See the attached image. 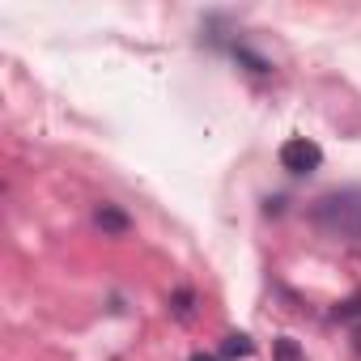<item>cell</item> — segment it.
Masks as SVG:
<instances>
[{
  "label": "cell",
  "instance_id": "8992f818",
  "mask_svg": "<svg viewBox=\"0 0 361 361\" xmlns=\"http://www.w3.org/2000/svg\"><path fill=\"white\" fill-rule=\"evenodd\" d=\"M174 314L178 319H192V289H178L174 293Z\"/></svg>",
  "mask_w": 361,
  "mask_h": 361
},
{
  "label": "cell",
  "instance_id": "277c9868",
  "mask_svg": "<svg viewBox=\"0 0 361 361\" xmlns=\"http://www.w3.org/2000/svg\"><path fill=\"white\" fill-rule=\"evenodd\" d=\"M272 361H306V353L298 348V340H289V336H281V340L272 344Z\"/></svg>",
  "mask_w": 361,
  "mask_h": 361
},
{
  "label": "cell",
  "instance_id": "5b68a950",
  "mask_svg": "<svg viewBox=\"0 0 361 361\" xmlns=\"http://www.w3.org/2000/svg\"><path fill=\"white\" fill-rule=\"evenodd\" d=\"M251 353H255L251 336H230V340H226V348H221V357H226V361H234V357H251Z\"/></svg>",
  "mask_w": 361,
  "mask_h": 361
},
{
  "label": "cell",
  "instance_id": "ba28073f",
  "mask_svg": "<svg viewBox=\"0 0 361 361\" xmlns=\"http://www.w3.org/2000/svg\"><path fill=\"white\" fill-rule=\"evenodd\" d=\"M192 361H221V357H213V353H192Z\"/></svg>",
  "mask_w": 361,
  "mask_h": 361
},
{
  "label": "cell",
  "instance_id": "6da1fadb",
  "mask_svg": "<svg viewBox=\"0 0 361 361\" xmlns=\"http://www.w3.org/2000/svg\"><path fill=\"white\" fill-rule=\"evenodd\" d=\"M310 226L336 243H361V188H336L310 204Z\"/></svg>",
  "mask_w": 361,
  "mask_h": 361
},
{
  "label": "cell",
  "instance_id": "52a82bcc",
  "mask_svg": "<svg viewBox=\"0 0 361 361\" xmlns=\"http://www.w3.org/2000/svg\"><path fill=\"white\" fill-rule=\"evenodd\" d=\"M336 314H344V319H348V314H361V293H357V298H353V302H344V306H340V310H336Z\"/></svg>",
  "mask_w": 361,
  "mask_h": 361
},
{
  "label": "cell",
  "instance_id": "3957f363",
  "mask_svg": "<svg viewBox=\"0 0 361 361\" xmlns=\"http://www.w3.org/2000/svg\"><path fill=\"white\" fill-rule=\"evenodd\" d=\"M94 221L102 226V234H115V238H123V234L132 230V221H128V213H119L115 204H98V213H94Z\"/></svg>",
  "mask_w": 361,
  "mask_h": 361
},
{
  "label": "cell",
  "instance_id": "7a4b0ae2",
  "mask_svg": "<svg viewBox=\"0 0 361 361\" xmlns=\"http://www.w3.org/2000/svg\"><path fill=\"white\" fill-rule=\"evenodd\" d=\"M319 166H323V149L314 140L293 136V140L281 145V170H289V174H314Z\"/></svg>",
  "mask_w": 361,
  "mask_h": 361
}]
</instances>
